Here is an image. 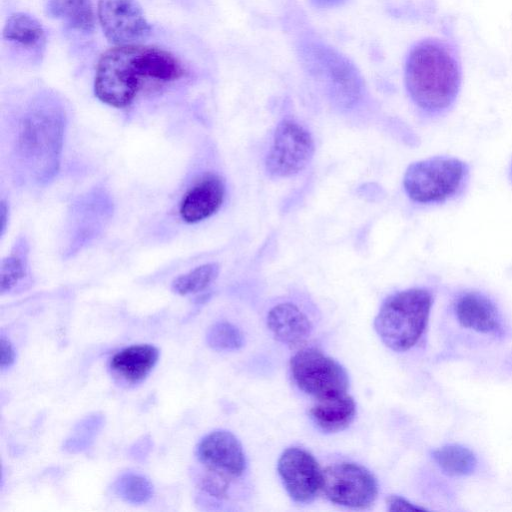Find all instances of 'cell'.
I'll return each mask as SVG.
<instances>
[{"label":"cell","mask_w":512,"mask_h":512,"mask_svg":"<svg viewBox=\"0 0 512 512\" xmlns=\"http://www.w3.org/2000/svg\"><path fill=\"white\" fill-rule=\"evenodd\" d=\"M182 63L156 46L117 45L102 54L95 73L94 92L103 103L129 106L146 81L167 83L184 75Z\"/></svg>","instance_id":"6da1fadb"},{"label":"cell","mask_w":512,"mask_h":512,"mask_svg":"<svg viewBox=\"0 0 512 512\" xmlns=\"http://www.w3.org/2000/svg\"><path fill=\"white\" fill-rule=\"evenodd\" d=\"M405 84L413 102L423 111L445 112L461 86V67L455 51L439 39H425L409 52Z\"/></svg>","instance_id":"7a4b0ae2"},{"label":"cell","mask_w":512,"mask_h":512,"mask_svg":"<svg viewBox=\"0 0 512 512\" xmlns=\"http://www.w3.org/2000/svg\"><path fill=\"white\" fill-rule=\"evenodd\" d=\"M64 126L63 111L50 98L31 105L21 118L16 148L36 180L46 181L56 173Z\"/></svg>","instance_id":"3957f363"},{"label":"cell","mask_w":512,"mask_h":512,"mask_svg":"<svg viewBox=\"0 0 512 512\" xmlns=\"http://www.w3.org/2000/svg\"><path fill=\"white\" fill-rule=\"evenodd\" d=\"M432 302L431 293L423 288H410L387 297L374 319L382 342L397 352L412 348L427 327Z\"/></svg>","instance_id":"277c9868"},{"label":"cell","mask_w":512,"mask_h":512,"mask_svg":"<svg viewBox=\"0 0 512 512\" xmlns=\"http://www.w3.org/2000/svg\"><path fill=\"white\" fill-rule=\"evenodd\" d=\"M468 176V166L454 157L436 156L410 164L403 177L407 196L421 204L443 202L456 195Z\"/></svg>","instance_id":"5b68a950"},{"label":"cell","mask_w":512,"mask_h":512,"mask_svg":"<svg viewBox=\"0 0 512 512\" xmlns=\"http://www.w3.org/2000/svg\"><path fill=\"white\" fill-rule=\"evenodd\" d=\"M293 381L304 393L323 399L347 392L348 374L333 358L316 348H304L290 360Z\"/></svg>","instance_id":"8992f818"},{"label":"cell","mask_w":512,"mask_h":512,"mask_svg":"<svg viewBox=\"0 0 512 512\" xmlns=\"http://www.w3.org/2000/svg\"><path fill=\"white\" fill-rule=\"evenodd\" d=\"M305 64L323 80L332 97L342 106L353 105L361 94L362 82L355 66L331 47L320 43L303 46Z\"/></svg>","instance_id":"52a82bcc"},{"label":"cell","mask_w":512,"mask_h":512,"mask_svg":"<svg viewBox=\"0 0 512 512\" xmlns=\"http://www.w3.org/2000/svg\"><path fill=\"white\" fill-rule=\"evenodd\" d=\"M313 154L314 141L308 130L294 120H283L266 155V171L278 178L294 176L306 168Z\"/></svg>","instance_id":"ba28073f"},{"label":"cell","mask_w":512,"mask_h":512,"mask_svg":"<svg viewBox=\"0 0 512 512\" xmlns=\"http://www.w3.org/2000/svg\"><path fill=\"white\" fill-rule=\"evenodd\" d=\"M322 492L334 504L365 509L376 500L378 484L374 475L364 466L341 462L323 470Z\"/></svg>","instance_id":"9c48e42d"},{"label":"cell","mask_w":512,"mask_h":512,"mask_svg":"<svg viewBox=\"0 0 512 512\" xmlns=\"http://www.w3.org/2000/svg\"><path fill=\"white\" fill-rule=\"evenodd\" d=\"M277 470L288 495L296 503H310L322 491L323 470L314 456L303 448L284 450Z\"/></svg>","instance_id":"30bf717a"},{"label":"cell","mask_w":512,"mask_h":512,"mask_svg":"<svg viewBox=\"0 0 512 512\" xmlns=\"http://www.w3.org/2000/svg\"><path fill=\"white\" fill-rule=\"evenodd\" d=\"M98 20L105 37L116 45L135 44L151 30L136 0H99Z\"/></svg>","instance_id":"8fae6325"},{"label":"cell","mask_w":512,"mask_h":512,"mask_svg":"<svg viewBox=\"0 0 512 512\" xmlns=\"http://www.w3.org/2000/svg\"><path fill=\"white\" fill-rule=\"evenodd\" d=\"M197 457L205 469L230 479L240 477L246 469L240 441L226 430H215L204 436L197 446Z\"/></svg>","instance_id":"7c38bea8"},{"label":"cell","mask_w":512,"mask_h":512,"mask_svg":"<svg viewBox=\"0 0 512 512\" xmlns=\"http://www.w3.org/2000/svg\"><path fill=\"white\" fill-rule=\"evenodd\" d=\"M225 197V184L216 174H207L183 196L179 214L186 223H198L215 214Z\"/></svg>","instance_id":"4fadbf2b"},{"label":"cell","mask_w":512,"mask_h":512,"mask_svg":"<svg viewBox=\"0 0 512 512\" xmlns=\"http://www.w3.org/2000/svg\"><path fill=\"white\" fill-rule=\"evenodd\" d=\"M454 311L459 324L483 334H500L501 318L497 307L482 293L469 291L455 301Z\"/></svg>","instance_id":"5bb4252c"},{"label":"cell","mask_w":512,"mask_h":512,"mask_svg":"<svg viewBox=\"0 0 512 512\" xmlns=\"http://www.w3.org/2000/svg\"><path fill=\"white\" fill-rule=\"evenodd\" d=\"M159 359V350L150 344H135L116 352L110 359V369L120 381L135 385L141 383L153 370Z\"/></svg>","instance_id":"9a60e30c"},{"label":"cell","mask_w":512,"mask_h":512,"mask_svg":"<svg viewBox=\"0 0 512 512\" xmlns=\"http://www.w3.org/2000/svg\"><path fill=\"white\" fill-rule=\"evenodd\" d=\"M267 326L278 341L290 346L304 343L312 332L308 317L289 302L279 303L269 310Z\"/></svg>","instance_id":"2e32d148"},{"label":"cell","mask_w":512,"mask_h":512,"mask_svg":"<svg viewBox=\"0 0 512 512\" xmlns=\"http://www.w3.org/2000/svg\"><path fill=\"white\" fill-rule=\"evenodd\" d=\"M316 426L326 433H335L347 428L356 415L354 399L346 393L317 399L309 410Z\"/></svg>","instance_id":"e0dca14e"},{"label":"cell","mask_w":512,"mask_h":512,"mask_svg":"<svg viewBox=\"0 0 512 512\" xmlns=\"http://www.w3.org/2000/svg\"><path fill=\"white\" fill-rule=\"evenodd\" d=\"M3 38L25 48H42L45 31L40 22L26 13H14L6 21Z\"/></svg>","instance_id":"ac0fdd59"},{"label":"cell","mask_w":512,"mask_h":512,"mask_svg":"<svg viewBox=\"0 0 512 512\" xmlns=\"http://www.w3.org/2000/svg\"><path fill=\"white\" fill-rule=\"evenodd\" d=\"M49 13L71 28L90 32L95 25V15L91 0H50Z\"/></svg>","instance_id":"d6986e66"},{"label":"cell","mask_w":512,"mask_h":512,"mask_svg":"<svg viewBox=\"0 0 512 512\" xmlns=\"http://www.w3.org/2000/svg\"><path fill=\"white\" fill-rule=\"evenodd\" d=\"M438 467L449 476H466L477 467L475 454L467 447L458 444L444 445L432 452Z\"/></svg>","instance_id":"ffe728a7"},{"label":"cell","mask_w":512,"mask_h":512,"mask_svg":"<svg viewBox=\"0 0 512 512\" xmlns=\"http://www.w3.org/2000/svg\"><path fill=\"white\" fill-rule=\"evenodd\" d=\"M218 274L217 263L202 264L176 277L172 282V290L183 296L201 292L217 278Z\"/></svg>","instance_id":"44dd1931"},{"label":"cell","mask_w":512,"mask_h":512,"mask_svg":"<svg viewBox=\"0 0 512 512\" xmlns=\"http://www.w3.org/2000/svg\"><path fill=\"white\" fill-rule=\"evenodd\" d=\"M114 490L119 497L132 504L146 503L153 495L152 483L134 472L122 474L116 480Z\"/></svg>","instance_id":"7402d4cb"},{"label":"cell","mask_w":512,"mask_h":512,"mask_svg":"<svg viewBox=\"0 0 512 512\" xmlns=\"http://www.w3.org/2000/svg\"><path fill=\"white\" fill-rule=\"evenodd\" d=\"M207 344L217 351H233L244 344V336L235 325L221 321L213 324L206 334Z\"/></svg>","instance_id":"603a6c76"},{"label":"cell","mask_w":512,"mask_h":512,"mask_svg":"<svg viewBox=\"0 0 512 512\" xmlns=\"http://www.w3.org/2000/svg\"><path fill=\"white\" fill-rule=\"evenodd\" d=\"M102 425V417L89 416L75 429L74 435L65 443V449L69 452H79L86 449L93 441L95 434Z\"/></svg>","instance_id":"cb8c5ba5"},{"label":"cell","mask_w":512,"mask_h":512,"mask_svg":"<svg viewBox=\"0 0 512 512\" xmlns=\"http://www.w3.org/2000/svg\"><path fill=\"white\" fill-rule=\"evenodd\" d=\"M26 272L25 260L18 253H11L2 260L0 268L1 293L11 291L24 278Z\"/></svg>","instance_id":"d4e9b609"},{"label":"cell","mask_w":512,"mask_h":512,"mask_svg":"<svg viewBox=\"0 0 512 512\" xmlns=\"http://www.w3.org/2000/svg\"><path fill=\"white\" fill-rule=\"evenodd\" d=\"M231 480L222 474L205 469L200 479V487L211 496L223 498L227 495Z\"/></svg>","instance_id":"484cf974"},{"label":"cell","mask_w":512,"mask_h":512,"mask_svg":"<svg viewBox=\"0 0 512 512\" xmlns=\"http://www.w3.org/2000/svg\"><path fill=\"white\" fill-rule=\"evenodd\" d=\"M387 508L389 511H424L423 507L413 504L405 498L398 495H390L387 498Z\"/></svg>","instance_id":"4316f807"},{"label":"cell","mask_w":512,"mask_h":512,"mask_svg":"<svg viewBox=\"0 0 512 512\" xmlns=\"http://www.w3.org/2000/svg\"><path fill=\"white\" fill-rule=\"evenodd\" d=\"M0 347H1L0 366H1L2 370H5L14 364L16 354H15V350L13 348L12 343L4 335H1Z\"/></svg>","instance_id":"83f0119b"},{"label":"cell","mask_w":512,"mask_h":512,"mask_svg":"<svg viewBox=\"0 0 512 512\" xmlns=\"http://www.w3.org/2000/svg\"><path fill=\"white\" fill-rule=\"evenodd\" d=\"M345 0H310V2L319 8H332L341 5Z\"/></svg>","instance_id":"f1b7e54d"},{"label":"cell","mask_w":512,"mask_h":512,"mask_svg":"<svg viewBox=\"0 0 512 512\" xmlns=\"http://www.w3.org/2000/svg\"><path fill=\"white\" fill-rule=\"evenodd\" d=\"M0 219H1V235L4 234L6 226H7V220H8V206L4 200L1 201L0 205Z\"/></svg>","instance_id":"f546056e"},{"label":"cell","mask_w":512,"mask_h":512,"mask_svg":"<svg viewBox=\"0 0 512 512\" xmlns=\"http://www.w3.org/2000/svg\"><path fill=\"white\" fill-rule=\"evenodd\" d=\"M511 179H512V165H511Z\"/></svg>","instance_id":"4dcf8cb0"}]
</instances>
